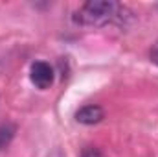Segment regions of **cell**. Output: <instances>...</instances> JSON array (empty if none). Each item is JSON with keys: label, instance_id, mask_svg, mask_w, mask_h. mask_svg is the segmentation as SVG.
Listing matches in <instances>:
<instances>
[{"label": "cell", "instance_id": "cell-4", "mask_svg": "<svg viewBox=\"0 0 158 157\" xmlns=\"http://www.w3.org/2000/svg\"><path fill=\"white\" fill-rule=\"evenodd\" d=\"M81 157H103L101 152L98 148H92V146H86L83 152H81Z\"/></svg>", "mask_w": 158, "mask_h": 157}, {"label": "cell", "instance_id": "cell-2", "mask_svg": "<svg viewBox=\"0 0 158 157\" xmlns=\"http://www.w3.org/2000/svg\"><path fill=\"white\" fill-rule=\"evenodd\" d=\"M30 79L37 89H48L53 83V69L46 61H35L30 69Z\"/></svg>", "mask_w": 158, "mask_h": 157}, {"label": "cell", "instance_id": "cell-3", "mask_svg": "<svg viewBox=\"0 0 158 157\" xmlns=\"http://www.w3.org/2000/svg\"><path fill=\"white\" fill-rule=\"evenodd\" d=\"M103 117H105V111L99 105H94V104H88V105L81 107L77 113H76V120H77L79 124H86V126H92V124L101 122Z\"/></svg>", "mask_w": 158, "mask_h": 157}, {"label": "cell", "instance_id": "cell-5", "mask_svg": "<svg viewBox=\"0 0 158 157\" xmlns=\"http://www.w3.org/2000/svg\"><path fill=\"white\" fill-rule=\"evenodd\" d=\"M149 57H151V61L158 65V39L155 41V44L151 46V52H149Z\"/></svg>", "mask_w": 158, "mask_h": 157}, {"label": "cell", "instance_id": "cell-1", "mask_svg": "<svg viewBox=\"0 0 158 157\" xmlns=\"http://www.w3.org/2000/svg\"><path fill=\"white\" fill-rule=\"evenodd\" d=\"M119 9L121 6L112 0H90V2H85L76 11L74 20L79 26L98 28V26H105L112 22L119 15Z\"/></svg>", "mask_w": 158, "mask_h": 157}, {"label": "cell", "instance_id": "cell-6", "mask_svg": "<svg viewBox=\"0 0 158 157\" xmlns=\"http://www.w3.org/2000/svg\"><path fill=\"white\" fill-rule=\"evenodd\" d=\"M50 157H64V155H63V154H59V152H55V154H52Z\"/></svg>", "mask_w": 158, "mask_h": 157}]
</instances>
